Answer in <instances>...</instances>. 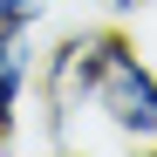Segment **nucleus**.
I'll return each mask as SVG.
<instances>
[{
    "instance_id": "nucleus-3",
    "label": "nucleus",
    "mask_w": 157,
    "mask_h": 157,
    "mask_svg": "<svg viewBox=\"0 0 157 157\" xmlns=\"http://www.w3.org/2000/svg\"><path fill=\"white\" fill-rule=\"evenodd\" d=\"M55 14V0H0V28H41Z\"/></svg>"
},
{
    "instance_id": "nucleus-4",
    "label": "nucleus",
    "mask_w": 157,
    "mask_h": 157,
    "mask_svg": "<svg viewBox=\"0 0 157 157\" xmlns=\"http://www.w3.org/2000/svg\"><path fill=\"white\" fill-rule=\"evenodd\" d=\"M102 7H109V21H137V14L157 7V0H102Z\"/></svg>"
},
{
    "instance_id": "nucleus-1",
    "label": "nucleus",
    "mask_w": 157,
    "mask_h": 157,
    "mask_svg": "<svg viewBox=\"0 0 157 157\" xmlns=\"http://www.w3.org/2000/svg\"><path fill=\"white\" fill-rule=\"evenodd\" d=\"M34 96L62 150H157V68L116 21L62 34L41 55Z\"/></svg>"
},
{
    "instance_id": "nucleus-5",
    "label": "nucleus",
    "mask_w": 157,
    "mask_h": 157,
    "mask_svg": "<svg viewBox=\"0 0 157 157\" xmlns=\"http://www.w3.org/2000/svg\"><path fill=\"white\" fill-rule=\"evenodd\" d=\"M14 144H21V123H14V116H0V157H7Z\"/></svg>"
},
{
    "instance_id": "nucleus-2",
    "label": "nucleus",
    "mask_w": 157,
    "mask_h": 157,
    "mask_svg": "<svg viewBox=\"0 0 157 157\" xmlns=\"http://www.w3.org/2000/svg\"><path fill=\"white\" fill-rule=\"evenodd\" d=\"M34 89H41V41H34V28H0V116L21 123Z\"/></svg>"
}]
</instances>
